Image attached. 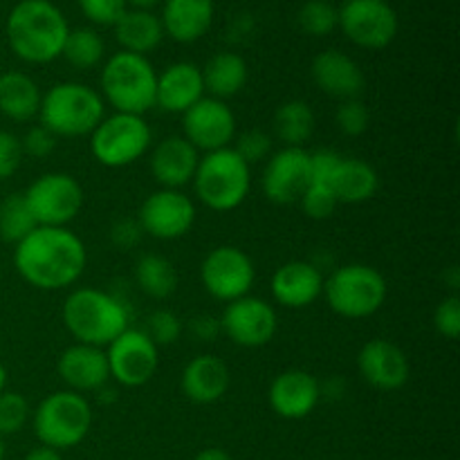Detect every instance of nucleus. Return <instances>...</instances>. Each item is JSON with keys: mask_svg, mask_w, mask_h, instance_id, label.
Masks as SVG:
<instances>
[{"mask_svg": "<svg viewBox=\"0 0 460 460\" xmlns=\"http://www.w3.org/2000/svg\"><path fill=\"white\" fill-rule=\"evenodd\" d=\"M13 265L31 288L58 292L79 281L88 265V252L67 227H36L13 250Z\"/></svg>", "mask_w": 460, "mask_h": 460, "instance_id": "nucleus-1", "label": "nucleus"}, {"mask_svg": "<svg viewBox=\"0 0 460 460\" xmlns=\"http://www.w3.org/2000/svg\"><path fill=\"white\" fill-rule=\"evenodd\" d=\"M4 31L9 48L21 61L45 66L63 54L70 25L49 0H21L9 12Z\"/></svg>", "mask_w": 460, "mask_h": 460, "instance_id": "nucleus-2", "label": "nucleus"}, {"mask_svg": "<svg viewBox=\"0 0 460 460\" xmlns=\"http://www.w3.org/2000/svg\"><path fill=\"white\" fill-rule=\"evenodd\" d=\"M63 326L76 340L106 349L128 328V308L119 296L97 288H76L67 295L61 310Z\"/></svg>", "mask_w": 460, "mask_h": 460, "instance_id": "nucleus-3", "label": "nucleus"}, {"mask_svg": "<svg viewBox=\"0 0 460 460\" xmlns=\"http://www.w3.org/2000/svg\"><path fill=\"white\" fill-rule=\"evenodd\" d=\"M106 117L102 94L79 81L52 85L40 99L39 121L57 137H84Z\"/></svg>", "mask_w": 460, "mask_h": 460, "instance_id": "nucleus-4", "label": "nucleus"}, {"mask_svg": "<svg viewBox=\"0 0 460 460\" xmlns=\"http://www.w3.org/2000/svg\"><path fill=\"white\" fill-rule=\"evenodd\" d=\"M196 196L207 209L227 214L238 209L250 196L252 166L232 146L200 155L193 175Z\"/></svg>", "mask_w": 460, "mask_h": 460, "instance_id": "nucleus-5", "label": "nucleus"}, {"mask_svg": "<svg viewBox=\"0 0 460 460\" xmlns=\"http://www.w3.org/2000/svg\"><path fill=\"white\" fill-rule=\"evenodd\" d=\"M102 99L115 112L144 115L155 108L157 72L146 57L117 52L102 67Z\"/></svg>", "mask_w": 460, "mask_h": 460, "instance_id": "nucleus-6", "label": "nucleus"}, {"mask_svg": "<svg viewBox=\"0 0 460 460\" xmlns=\"http://www.w3.org/2000/svg\"><path fill=\"white\" fill-rule=\"evenodd\" d=\"M31 427L43 447L66 452L84 443L93 427L88 398L75 391H54L31 411Z\"/></svg>", "mask_w": 460, "mask_h": 460, "instance_id": "nucleus-7", "label": "nucleus"}, {"mask_svg": "<svg viewBox=\"0 0 460 460\" xmlns=\"http://www.w3.org/2000/svg\"><path fill=\"white\" fill-rule=\"evenodd\" d=\"M389 286L376 268L349 263L323 279V296L328 308L344 319L373 317L385 305Z\"/></svg>", "mask_w": 460, "mask_h": 460, "instance_id": "nucleus-8", "label": "nucleus"}, {"mask_svg": "<svg viewBox=\"0 0 460 460\" xmlns=\"http://www.w3.org/2000/svg\"><path fill=\"white\" fill-rule=\"evenodd\" d=\"M153 142L151 126L144 115L112 112L90 133V153L106 169H124L148 153Z\"/></svg>", "mask_w": 460, "mask_h": 460, "instance_id": "nucleus-9", "label": "nucleus"}, {"mask_svg": "<svg viewBox=\"0 0 460 460\" xmlns=\"http://www.w3.org/2000/svg\"><path fill=\"white\" fill-rule=\"evenodd\" d=\"M39 227H67L84 209V187L70 173L39 175L22 193Z\"/></svg>", "mask_w": 460, "mask_h": 460, "instance_id": "nucleus-10", "label": "nucleus"}, {"mask_svg": "<svg viewBox=\"0 0 460 460\" xmlns=\"http://www.w3.org/2000/svg\"><path fill=\"white\" fill-rule=\"evenodd\" d=\"M337 27L364 49H385L398 36V13L386 0H344L337 9Z\"/></svg>", "mask_w": 460, "mask_h": 460, "instance_id": "nucleus-11", "label": "nucleus"}, {"mask_svg": "<svg viewBox=\"0 0 460 460\" xmlns=\"http://www.w3.org/2000/svg\"><path fill=\"white\" fill-rule=\"evenodd\" d=\"M200 281L216 301L232 304L250 295L256 281V268L241 247L218 245L202 259Z\"/></svg>", "mask_w": 460, "mask_h": 460, "instance_id": "nucleus-12", "label": "nucleus"}, {"mask_svg": "<svg viewBox=\"0 0 460 460\" xmlns=\"http://www.w3.org/2000/svg\"><path fill=\"white\" fill-rule=\"evenodd\" d=\"M111 380L126 389L148 385L160 367V349L144 331L126 328L117 340L106 346Z\"/></svg>", "mask_w": 460, "mask_h": 460, "instance_id": "nucleus-13", "label": "nucleus"}, {"mask_svg": "<svg viewBox=\"0 0 460 460\" xmlns=\"http://www.w3.org/2000/svg\"><path fill=\"white\" fill-rule=\"evenodd\" d=\"M137 223L157 241H178L196 225V205L180 189H157L139 207Z\"/></svg>", "mask_w": 460, "mask_h": 460, "instance_id": "nucleus-14", "label": "nucleus"}, {"mask_svg": "<svg viewBox=\"0 0 460 460\" xmlns=\"http://www.w3.org/2000/svg\"><path fill=\"white\" fill-rule=\"evenodd\" d=\"M279 319L272 304L259 296H241L220 314V331L241 349H261L277 335Z\"/></svg>", "mask_w": 460, "mask_h": 460, "instance_id": "nucleus-15", "label": "nucleus"}, {"mask_svg": "<svg viewBox=\"0 0 460 460\" xmlns=\"http://www.w3.org/2000/svg\"><path fill=\"white\" fill-rule=\"evenodd\" d=\"M182 137L198 151H220L232 146L236 137V115L227 102L202 97L182 115Z\"/></svg>", "mask_w": 460, "mask_h": 460, "instance_id": "nucleus-16", "label": "nucleus"}, {"mask_svg": "<svg viewBox=\"0 0 460 460\" xmlns=\"http://www.w3.org/2000/svg\"><path fill=\"white\" fill-rule=\"evenodd\" d=\"M310 182V151L283 146L268 157L263 171V193L274 205H295Z\"/></svg>", "mask_w": 460, "mask_h": 460, "instance_id": "nucleus-17", "label": "nucleus"}, {"mask_svg": "<svg viewBox=\"0 0 460 460\" xmlns=\"http://www.w3.org/2000/svg\"><path fill=\"white\" fill-rule=\"evenodd\" d=\"M358 371L373 389L398 391L409 382L411 364L398 344L389 340H371L359 349Z\"/></svg>", "mask_w": 460, "mask_h": 460, "instance_id": "nucleus-18", "label": "nucleus"}, {"mask_svg": "<svg viewBox=\"0 0 460 460\" xmlns=\"http://www.w3.org/2000/svg\"><path fill=\"white\" fill-rule=\"evenodd\" d=\"M322 400V385L317 377L301 368H288L279 373L268 391L272 411L283 420H301L317 409Z\"/></svg>", "mask_w": 460, "mask_h": 460, "instance_id": "nucleus-19", "label": "nucleus"}, {"mask_svg": "<svg viewBox=\"0 0 460 460\" xmlns=\"http://www.w3.org/2000/svg\"><path fill=\"white\" fill-rule=\"evenodd\" d=\"M57 373L67 391L75 394H97L111 382L106 349L88 344H72L58 355Z\"/></svg>", "mask_w": 460, "mask_h": 460, "instance_id": "nucleus-20", "label": "nucleus"}, {"mask_svg": "<svg viewBox=\"0 0 460 460\" xmlns=\"http://www.w3.org/2000/svg\"><path fill=\"white\" fill-rule=\"evenodd\" d=\"M270 290L281 308H308L323 295V274L310 261H290L272 274Z\"/></svg>", "mask_w": 460, "mask_h": 460, "instance_id": "nucleus-21", "label": "nucleus"}, {"mask_svg": "<svg viewBox=\"0 0 460 460\" xmlns=\"http://www.w3.org/2000/svg\"><path fill=\"white\" fill-rule=\"evenodd\" d=\"M310 75L323 94L340 99V102L359 99L364 85H367L358 61H353L349 54L340 52V49H323L322 54H317L313 67H310Z\"/></svg>", "mask_w": 460, "mask_h": 460, "instance_id": "nucleus-22", "label": "nucleus"}, {"mask_svg": "<svg viewBox=\"0 0 460 460\" xmlns=\"http://www.w3.org/2000/svg\"><path fill=\"white\" fill-rule=\"evenodd\" d=\"M200 162V151L187 142L182 135H171L157 142L151 151V173L162 189L187 187L193 180Z\"/></svg>", "mask_w": 460, "mask_h": 460, "instance_id": "nucleus-23", "label": "nucleus"}, {"mask_svg": "<svg viewBox=\"0 0 460 460\" xmlns=\"http://www.w3.org/2000/svg\"><path fill=\"white\" fill-rule=\"evenodd\" d=\"M202 97H205V81H202V70L196 63H171L157 75L155 106L164 112L184 115Z\"/></svg>", "mask_w": 460, "mask_h": 460, "instance_id": "nucleus-24", "label": "nucleus"}, {"mask_svg": "<svg viewBox=\"0 0 460 460\" xmlns=\"http://www.w3.org/2000/svg\"><path fill=\"white\" fill-rule=\"evenodd\" d=\"M214 0H164L162 3V27L164 36L189 45L200 40L214 25Z\"/></svg>", "mask_w": 460, "mask_h": 460, "instance_id": "nucleus-25", "label": "nucleus"}, {"mask_svg": "<svg viewBox=\"0 0 460 460\" xmlns=\"http://www.w3.org/2000/svg\"><path fill=\"white\" fill-rule=\"evenodd\" d=\"M229 382V367L218 358V355H198L187 367L182 368L180 377V389L184 398L196 404H214L227 394Z\"/></svg>", "mask_w": 460, "mask_h": 460, "instance_id": "nucleus-26", "label": "nucleus"}, {"mask_svg": "<svg viewBox=\"0 0 460 460\" xmlns=\"http://www.w3.org/2000/svg\"><path fill=\"white\" fill-rule=\"evenodd\" d=\"M331 189L337 202L344 205H359L371 200L380 189V175L368 162L359 157H341L337 160L335 171L331 175Z\"/></svg>", "mask_w": 460, "mask_h": 460, "instance_id": "nucleus-27", "label": "nucleus"}, {"mask_svg": "<svg viewBox=\"0 0 460 460\" xmlns=\"http://www.w3.org/2000/svg\"><path fill=\"white\" fill-rule=\"evenodd\" d=\"M117 43L124 52L146 57L153 49L160 48L164 40V27L157 13L144 12V9H126L119 21L112 25Z\"/></svg>", "mask_w": 460, "mask_h": 460, "instance_id": "nucleus-28", "label": "nucleus"}, {"mask_svg": "<svg viewBox=\"0 0 460 460\" xmlns=\"http://www.w3.org/2000/svg\"><path fill=\"white\" fill-rule=\"evenodd\" d=\"M40 93L39 84L30 75L9 70L0 75V115L12 121H30L39 117Z\"/></svg>", "mask_w": 460, "mask_h": 460, "instance_id": "nucleus-29", "label": "nucleus"}, {"mask_svg": "<svg viewBox=\"0 0 460 460\" xmlns=\"http://www.w3.org/2000/svg\"><path fill=\"white\" fill-rule=\"evenodd\" d=\"M202 70V81H205V93L209 97L227 102V99L236 97L247 84V61L236 52H218L207 61Z\"/></svg>", "mask_w": 460, "mask_h": 460, "instance_id": "nucleus-30", "label": "nucleus"}, {"mask_svg": "<svg viewBox=\"0 0 460 460\" xmlns=\"http://www.w3.org/2000/svg\"><path fill=\"white\" fill-rule=\"evenodd\" d=\"M274 137L281 139L283 146H296L304 148L305 142L314 135V119L313 108L301 99H290V102L281 103L274 112Z\"/></svg>", "mask_w": 460, "mask_h": 460, "instance_id": "nucleus-31", "label": "nucleus"}, {"mask_svg": "<svg viewBox=\"0 0 460 460\" xmlns=\"http://www.w3.org/2000/svg\"><path fill=\"white\" fill-rule=\"evenodd\" d=\"M135 281L139 290L151 299H169L178 290V270L166 256L162 254H144L135 263Z\"/></svg>", "mask_w": 460, "mask_h": 460, "instance_id": "nucleus-32", "label": "nucleus"}, {"mask_svg": "<svg viewBox=\"0 0 460 460\" xmlns=\"http://www.w3.org/2000/svg\"><path fill=\"white\" fill-rule=\"evenodd\" d=\"M103 54L106 45L99 31L93 27H76L67 34L61 57H66V61L76 70H93L103 61Z\"/></svg>", "mask_w": 460, "mask_h": 460, "instance_id": "nucleus-33", "label": "nucleus"}, {"mask_svg": "<svg viewBox=\"0 0 460 460\" xmlns=\"http://www.w3.org/2000/svg\"><path fill=\"white\" fill-rule=\"evenodd\" d=\"M36 227L39 225L31 218L30 207H27L22 193H12L4 200H0V238L4 243L18 245Z\"/></svg>", "mask_w": 460, "mask_h": 460, "instance_id": "nucleus-34", "label": "nucleus"}, {"mask_svg": "<svg viewBox=\"0 0 460 460\" xmlns=\"http://www.w3.org/2000/svg\"><path fill=\"white\" fill-rule=\"evenodd\" d=\"M296 21L308 36H328L337 27V7L328 0H308L299 9Z\"/></svg>", "mask_w": 460, "mask_h": 460, "instance_id": "nucleus-35", "label": "nucleus"}, {"mask_svg": "<svg viewBox=\"0 0 460 460\" xmlns=\"http://www.w3.org/2000/svg\"><path fill=\"white\" fill-rule=\"evenodd\" d=\"M30 418L31 407L25 395L16 394V391H3L0 394V436L3 438L25 429Z\"/></svg>", "mask_w": 460, "mask_h": 460, "instance_id": "nucleus-36", "label": "nucleus"}, {"mask_svg": "<svg viewBox=\"0 0 460 460\" xmlns=\"http://www.w3.org/2000/svg\"><path fill=\"white\" fill-rule=\"evenodd\" d=\"M148 337L153 340V344L160 349V346H171L182 337L184 326H182V319L173 313V310H155V313L148 317V328L146 331Z\"/></svg>", "mask_w": 460, "mask_h": 460, "instance_id": "nucleus-37", "label": "nucleus"}, {"mask_svg": "<svg viewBox=\"0 0 460 460\" xmlns=\"http://www.w3.org/2000/svg\"><path fill=\"white\" fill-rule=\"evenodd\" d=\"M368 124H371V112L362 99H346L337 108V126L349 137H359L367 133Z\"/></svg>", "mask_w": 460, "mask_h": 460, "instance_id": "nucleus-38", "label": "nucleus"}, {"mask_svg": "<svg viewBox=\"0 0 460 460\" xmlns=\"http://www.w3.org/2000/svg\"><path fill=\"white\" fill-rule=\"evenodd\" d=\"M299 205L308 218L326 220L335 214L340 202H337L335 193H332L328 187H322V184H308L304 196L299 198Z\"/></svg>", "mask_w": 460, "mask_h": 460, "instance_id": "nucleus-39", "label": "nucleus"}, {"mask_svg": "<svg viewBox=\"0 0 460 460\" xmlns=\"http://www.w3.org/2000/svg\"><path fill=\"white\" fill-rule=\"evenodd\" d=\"M236 146H232L247 164H259L272 155V137L263 130H245L234 137Z\"/></svg>", "mask_w": 460, "mask_h": 460, "instance_id": "nucleus-40", "label": "nucleus"}, {"mask_svg": "<svg viewBox=\"0 0 460 460\" xmlns=\"http://www.w3.org/2000/svg\"><path fill=\"white\" fill-rule=\"evenodd\" d=\"M84 16L94 25H115L128 9L126 0H76Z\"/></svg>", "mask_w": 460, "mask_h": 460, "instance_id": "nucleus-41", "label": "nucleus"}, {"mask_svg": "<svg viewBox=\"0 0 460 460\" xmlns=\"http://www.w3.org/2000/svg\"><path fill=\"white\" fill-rule=\"evenodd\" d=\"M434 328L445 340H456L460 335V296L449 295L436 305Z\"/></svg>", "mask_w": 460, "mask_h": 460, "instance_id": "nucleus-42", "label": "nucleus"}, {"mask_svg": "<svg viewBox=\"0 0 460 460\" xmlns=\"http://www.w3.org/2000/svg\"><path fill=\"white\" fill-rule=\"evenodd\" d=\"M22 153L21 146V137L9 130H0V182L7 178H12L22 164Z\"/></svg>", "mask_w": 460, "mask_h": 460, "instance_id": "nucleus-43", "label": "nucleus"}, {"mask_svg": "<svg viewBox=\"0 0 460 460\" xmlns=\"http://www.w3.org/2000/svg\"><path fill=\"white\" fill-rule=\"evenodd\" d=\"M57 135L49 133L45 126H31L25 135L21 137L22 153L30 157H36V160H43V157L52 155L54 148H57Z\"/></svg>", "mask_w": 460, "mask_h": 460, "instance_id": "nucleus-44", "label": "nucleus"}, {"mask_svg": "<svg viewBox=\"0 0 460 460\" xmlns=\"http://www.w3.org/2000/svg\"><path fill=\"white\" fill-rule=\"evenodd\" d=\"M144 232L139 227L137 220L121 218L111 227V243L117 250H133L139 241H142Z\"/></svg>", "mask_w": 460, "mask_h": 460, "instance_id": "nucleus-45", "label": "nucleus"}, {"mask_svg": "<svg viewBox=\"0 0 460 460\" xmlns=\"http://www.w3.org/2000/svg\"><path fill=\"white\" fill-rule=\"evenodd\" d=\"M191 332L200 341H216L223 331H220V319L211 317V314H198L191 319Z\"/></svg>", "mask_w": 460, "mask_h": 460, "instance_id": "nucleus-46", "label": "nucleus"}, {"mask_svg": "<svg viewBox=\"0 0 460 460\" xmlns=\"http://www.w3.org/2000/svg\"><path fill=\"white\" fill-rule=\"evenodd\" d=\"M22 460H63V456H61V452H57V449H49V447H43V445H40V447L31 449V452L27 454Z\"/></svg>", "mask_w": 460, "mask_h": 460, "instance_id": "nucleus-47", "label": "nucleus"}, {"mask_svg": "<svg viewBox=\"0 0 460 460\" xmlns=\"http://www.w3.org/2000/svg\"><path fill=\"white\" fill-rule=\"evenodd\" d=\"M193 460H232V456L220 447H205L202 452L196 454Z\"/></svg>", "mask_w": 460, "mask_h": 460, "instance_id": "nucleus-48", "label": "nucleus"}, {"mask_svg": "<svg viewBox=\"0 0 460 460\" xmlns=\"http://www.w3.org/2000/svg\"><path fill=\"white\" fill-rule=\"evenodd\" d=\"M443 281L447 283L449 286V290H452V295H456V290H458V286H460V274H458V268H449L447 272L443 274Z\"/></svg>", "mask_w": 460, "mask_h": 460, "instance_id": "nucleus-49", "label": "nucleus"}, {"mask_svg": "<svg viewBox=\"0 0 460 460\" xmlns=\"http://www.w3.org/2000/svg\"><path fill=\"white\" fill-rule=\"evenodd\" d=\"M128 9H144V12H153L157 4H162L164 0H126Z\"/></svg>", "mask_w": 460, "mask_h": 460, "instance_id": "nucleus-50", "label": "nucleus"}, {"mask_svg": "<svg viewBox=\"0 0 460 460\" xmlns=\"http://www.w3.org/2000/svg\"><path fill=\"white\" fill-rule=\"evenodd\" d=\"M7 368H4V364L0 362V394H3V391H7Z\"/></svg>", "mask_w": 460, "mask_h": 460, "instance_id": "nucleus-51", "label": "nucleus"}, {"mask_svg": "<svg viewBox=\"0 0 460 460\" xmlns=\"http://www.w3.org/2000/svg\"><path fill=\"white\" fill-rule=\"evenodd\" d=\"M0 460H4V440H3V436H0Z\"/></svg>", "mask_w": 460, "mask_h": 460, "instance_id": "nucleus-52", "label": "nucleus"}]
</instances>
